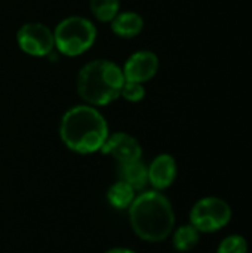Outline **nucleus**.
<instances>
[{
	"label": "nucleus",
	"mask_w": 252,
	"mask_h": 253,
	"mask_svg": "<svg viewBox=\"0 0 252 253\" xmlns=\"http://www.w3.org/2000/svg\"><path fill=\"white\" fill-rule=\"evenodd\" d=\"M59 136L68 150L77 154H92L101 151L108 138V125L95 107L76 105L62 116Z\"/></svg>",
	"instance_id": "obj_1"
},
{
	"label": "nucleus",
	"mask_w": 252,
	"mask_h": 253,
	"mask_svg": "<svg viewBox=\"0 0 252 253\" xmlns=\"http://www.w3.org/2000/svg\"><path fill=\"white\" fill-rule=\"evenodd\" d=\"M128 209L131 227L141 240L150 243L163 242L174 231V208L168 197L157 190L135 196Z\"/></svg>",
	"instance_id": "obj_2"
},
{
	"label": "nucleus",
	"mask_w": 252,
	"mask_h": 253,
	"mask_svg": "<svg viewBox=\"0 0 252 253\" xmlns=\"http://www.w3.org/2000/svg\"><path fill=\"white\" fill-rule=\"evenodd\" d=\"M123 83L122 68L108 59L91 61L77 74V92L92 107H102L116 101L120 96Z\"/></svg>",
	"instance_id": "obj_3"
},
{
	"label": "nucleus",
	"mask_w": 252,
	"mask_h": 253,
	"mask_svg": "<svg viewBox=\"0 0 252 253\" xmlns=\"http://www.w3.org/2000/svg\"><path fill=\"white\" fill-rule=\"evenodd\" d=\"M56 49L67 56H79L89 50L97 40L95 25L83 16L62 19L53 31Z\"/></svg>",
	"instance_id": "obj_4"
},
{
	"label": "nucleus",
	"mask_w": 252,
	"mask_h": 253,
	"mask_svg": "<svg viewBox=\"0 0 252 253\" xmlns=\"http://www.w3.org/2000/svg\"><path fill=\"white\" fill-rule=\"evenodd\" d=\"M230 205L220 197H203L190 211V224L199 233H215L227 227L232 221Z\"/></svg>",
	"instance_id": "obj_5"
},
{
	"label": "nucleus",
	"mask_w": 252,
	"mask_h": 253,
	"mask_svg": "<svg viewBox=\"0 0 252 253\" xmlns=\"http://www.w3.org/2000/svg\"><path fill=\"white\" fill-rule=\"evenodd\" d=\"M16 42L21 50L31 56H46L55 47L53 31L40 22L24 24L16 33Z\"/></svg>",
	"instance_id": "obj_6"
},
{
	"label": "nucleus",
	"mask_w": 252,
	"mask_h": 253,
	"mask_svg": "<svg viewBox=\"0 0 252 253\" xmlns=\"http://www.w3.org/2000/svg\"><path fill=\"white\" fill-rule=\"evenodd\" d=\"M159 70V58L150 50H138L132 53L122 68L125 80L146 83L156 76Z\"/></svg>",
	"instance_id": "obj_7"
},
{
	"label": "nucleus",
	"mask_w": 252,
	"mask_h": 253,
	"mask_svg": "<svg viewBox=\"0 0 252 253\" xmlns=\"http://www.w3.org/2000/svg\"><path fill=\"white\" fill-rule=\"evenodd\" d=\"M101 151L104 154H110L119 163L137 162V160H141V156H143V148L140 142L132 135L125 133V132L108 135Z\"/></svg>",
	"instance_id": "obj_8"
},
{
	"label": "nucleus",
	"mask_w": 252,
	"mask_h": 253,
	"mask_svg": "<svg viewBox=\"0 0 252 253\" xmlns=\"http://www.w3.org/2000/svg\"><path fill=\"white\" fill-rule=\"evenodd\" d=\"M147 169L149 182L157 191L169 188L177 178V162L171 154L157 156Z\"/></svg>",
	"instance_id": "obj_9"
},
{
	"label": "nucleus",
	"mask_w": 252,
	"mask_h": 253,
	"mask_svg": "<svg viewBox=\"0 0 252 253\" xmlns=\"http://www.w3.org/2000/svg\"><path fill=\"white\" fill-rule=\"evenodd\" d=\"M111 30L116 36L123 39H132L138 36L144 28V19L137 12H122L117 13L111 21Z\"/></svg>",
	"instance_id": "obj_10"
},
{
	"label": "nucleus",
	"mask_w": 252,
	"mask_h": 253,
	"mask_svg": "<svg viewBox=\"0 0 252 253\" xmlns=\"http://www.w3.org/2000/svg\"><path fill=\"white\" fill-rule=\"evenodd\" d=\"M119 178L120 181L129 184L135 191H140L149 184V169L140 160L131 163H120Z\"/></svg>",
	"instance_id": "obj_11"
},
{
	"label": "nucleus",
	"mask_w": 252,
	"mask_h": 253,
	"mask_svg": "<svg viewBox=\"0 0 252 253\" xmlns=\"http://www.w3.org/2000/svg\"><path fill=\"white\" fill-rule=\"evenodd\" d=\"M199 240H201V233L192 224H187V225H181L174 231L172 245L177 252L186 253L193 251L198 246Z\"/></svg>",
	"instance_id": "obj_12"
},
{
	"label": "nucleus",
	"mask_w": 252,
	"mask_h": 253,
	"mask_svg": "<svg viewBox=\"0 0 252 253\" xmlns=\"http://www.w3.org/2000/svg\"><path fill=\"white\" fill-rule=\"evenodd\" d=\"M107 199H108V202H110V205L113 208H116V209H128L132 205L134 199H135V190L126 182L117 181L108 188Z\"/></svg>",
	"instance_id": "obj_13"
},
{
	"label": "nucleus",
	"mask_w": 252,
	"mask_h": 253,
	"mask_svg": "<svg viewBox=\"0 0 252 253\" xmlns=\"http://www.w3.org/2000/svg\"><path fill=\"white\" fill-rule=\"evenodd\" d=\"M94 16L101 22L111 21L120 9V0H89Z\"/></svg>",
	"instance_id": "obj_14"
},
{
	"label": "nucleus",
	"mask_w": 252,
	"mask_h": 253,
	"mask_svg": "<svg viewBox=\"0 0 252 253\" xmlns=\"http://www.w3.org/2000/svg\"><path fill=\"white\" fill-rule=\"evenodd\" d=\"M217 253H248V242L241 234H232L221 240Z\"/></svg>",
	"instance_id": "obj_15"
},
{
	"label": "nucleus",
	"mask_w": 252,
	"mask_h": 253,
	"mask_svg": "<svg viewBox=\"0 0 252 253\" xmlns=\"http://www.w3.org/2000/svg\"><path fill=\"white\" fill-rule=\"evenodd\" d=\"M144 95H146V89H144L143 83L125 80L123 87L120 90L122 98H125L129 102H138V101H141L144 98Z\"/></svg>",
	"instance_id": "obj_16"
},
{
	"label": "nucleus",
	"mask_w": 252,
	"mask_h": 253,
	"mask_svg": "<svg viewBox=\"0 0 252 253\" xmlns=\"http://www.w3.org/2000/svg\"><path fill=\"white\" fill-rule=\"evenodd\" d=\"M105 253H137V252H134V251H131V249H126V248H114V249L107 251Z\"/></svg>",
	"instance_id": "obj_17"
}]
</instances>
